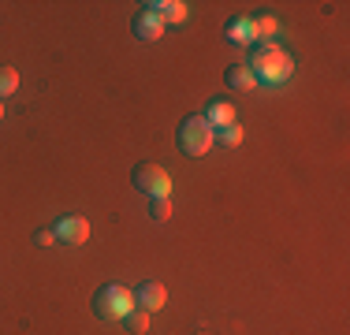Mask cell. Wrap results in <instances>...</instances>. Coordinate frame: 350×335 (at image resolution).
<instances>
[{
    "instance_id": "6da1fadb",
    "label": "cell",
    "mask_w": 350,
    "mask_h": 335,
    "mask_svg": "<svg viewBox=\"0 0 350 335\" xmlns=\"http://www.w3.org/2000/svg\"><path fill=\"white\" fill-rule=\"evenodd\" d=\"M246 71L257 79V86H283L295 75V60L276 45V41H254L246 56Z\"/></svg>"
},
{
    "instance_id": "7a4b0ae2",
    "label": "cell",
    "mask_w": 350,
    "mask_h": 335,
    "mask_svg": "<svg viewBox=\"0 0 350 335\" xmlns=\"http://www.w3.org/2000/svg\"><path fill=\"white\" fill-rule=\"evenodd\" d=\"M131 309H135V295H131V287H123V283H105L94 295V313L108 324H120Z\"/></svg>"
},
{
    "instance_id": "3957f363",
    "label": "cell",
    "mask_w": 350,
    "mask_h": 335,
    "mask_svg": "<svg viewBox=\"0 0 350 335\" xmlns=\"http://www.w3.org/2000/svg\"><path fill=\"white\" fill-rule=\"evenodd\" d=\"M175 146H179L183 157H205L213 146V127L202 120V116H187L175 131Z\"/></svg>"
},
{
    "instance_id": "277c9868",
    "label": "cell",
    "mask_w": 350,
    "mask_h": 335,
    "mask_svg": "<svg viewBox=\"0 0 350 335\" xmlns=\"http://www.w3.org/2000/svg\"><path fill=\"white\" fill-rule=\"evenodd\" d=\"M131 187H135L138 194H146V198H168L172 175L164 172L161 164L142 161V164H135V172H131Z\"/></svg>"
},
{
    "instance_id": "5b68a950",
    "label": "cell",
    "mask_w": 350,
    "mask_h": 335,
    "mask_svg": "<svg viewBox=\"0 0 350 335\" xmlns=\"http://www.w3.org/2000/svg\"><path fill=\"white\" fill-rule=\"evenodd\" d=\"M53 234H56L60 246H82V242L90 239V224L82 220V216H60L56 228H53Z\"/></svg>"
},
{
    "instance_id": "8992f818",
    "label": "cell",
    "mask_w": 350,
    "mask_h": 335,
    "mask_svg": "<svg viewBox=\"0 0 350 335\" xmlns=\"http://www.w3.org/2000/svg\"><path fill=\"white\" fill-rule=\"evenodd\" d=\"M131 295H135V309H142V313H157V309H164V302H168L164 283H153V280L138 283Z\"/></svg>"
},
{
    "instance_id": "52a82bcc",
    "label": "cell",
    "mask_w": 350,
    "mask_h": 335,
    "mask_svg": "<svg viewBox=\"0 0 350 335\" xmlns=\"http://www.w3.org/2000/svg\"><path fill=\"white\" fill-rule=\"evenodd\" d=\"M131 34H135L138 41H157V38L164 34V23L157 19L153 12H146V8H142L135 19H131Z\"/></svg>"
},
{
    "instance_id": "ba28073f",
    "label": "cell",
    "mask_w": 350,
    "mask_h": 335,
    "mask_svg": "<svg viewBox=\"0 0 350 335\" xmlns=\"http://www.w3.org/2000/svg\"><path fill=\"white\" fill-rule=\"evenodd\" d=\"M146 12H153L161 23H183L187 19V4L183 0H146Z\"/></svg>"
},
{
    "instance_id": "9c48e42d",
    "label": "cell",
    "mask_w": 350,
    "mask_h": 335,
    "mask_svg": "<svg viewBox=\"0 0 350 335\" xmlns=\"http://www.w3.org/2000/svg\"><path fill=\"white\" fill-rule=\"evenodd\" d=\"M224 41H231V45H254L250 15H235V19H228V27H224Z\"/></svg>"
},
{
    "instance_id": "30bf717a",
    "label": "cell",
    "mask_w": 350,
    "mask_h": 335,
    "mask_svg": "<svg viewBox=\"0 0 350 335\" xmlns=\"http://www.w3.org/2000/svg\"><path fill=\"white\" fill-rule=\"evenodd\" d=\"M224 82H228V90H239V94L257 90V79L246 71V64H231L228 71H224Z\"/></svg>"
},
{
    "instance_id": "8fae6325",
    "label": "cell",
    "mask_w": 350,
    "mask_h": 335,
    "mask_svg": "<svg viewBox=\"0 0 350 335\" xmlns=\"http://www.w3.org/2000/svg\"><path fill=\"white\" fill-rule=\"evenodd\" d=\"M202 120L209 123V127H228V123H235V108L228 105V100H209V108L202 112Z\"/></svg>"
},
{
    "instance_id": "7c38bea8",
    "label": "cell",
    "mask_w": 350,
    "mask_h": 335,
    "mask_svg": "<svg viewBox=\"0 0 350 335\" xmlns=\"http://www.w3.org/2000/svg\"><path fill=\"white\" fill-rule=\"evenodd\" d=\"M250 27H254V41H272L280 30V23L272 15H250Z\"/></svg>"
},
{
    "instance_id": "4fadbf2b",
    "label": "cell",
    "mask_w": 350,
    "mask_h": 335,
    "mask_svg": "<svg viewBox=\"0 0 350 335\" xmlns=\"http://www.w3.org/2000/svg\"><path fill=\"white\" fill-rule=\"evenodd\" d=\"M213 142H220V146H228V149L243 146V127H239V120L228 123V127H216L213 131Z\"/></svg>"
},
{
    "instance_id": "5bb4252c",
    "label": "cell",
    "mask_w": 350,
    "mask_h": 335,
    "mask_svg": "<svg viewBox=\"0 0 350 335\" xmlns=\"http://www.w3.org/2000/svg\"><path fill=\"white\" fill-rule=\"evenodd\" d=\"M15 90H19V71H15V67H8V64H0V100L12 97Z\"/></svg>"
},
{
    "instance_id": "9a60e30c",
    "label": "cell",
    "mask_w": 350,
    "mask_h": 335,
    "mask_svg": "<svg viewBox=\"0 0 350 335\" xmlns=\"http://www.w3.org/2000/svg\"><path fill=\"white\" fill-rule=\"evenodd\" d=\"M120 324H123V328H127L131 335H142V332L149 328V313H142V309H131V313L123 317Z\"/></svg>"
},
{
    "instance_id": "2e32d148",
    "label": "cell",
    "mask_w": 350,
    "mask_h": 335,
    "mask_svg": "<svg viewBox=\"0 0 350 335\" xmlns=\"http://www.w3.org/2000/svg\"><path fill=\"white\" fill-rule=\"evenodd\" d=\"M149 216H153L157 224H164L172 216V201L168 198H149Z\"/></svg>"
},
{
    "instance_id": "e0dca14e",
    "label": "cell",
    "mask_w": 350,
    "mask_h": 335,
    "mask_svg": "<svg viewBox=\"0 0 350 335\" xmlns=\"http://www.w3.org/2000/svg\"><path fill=\"white\" fill-rule=\"evenodd\" d=\"M53 242H56V234H53V231H38V234H34V246H41V250H49Z\"/></svg>"
},
{
    "instance_id": "ac0fdd59",
    "label": "cell",
    "mask_w": 350,
    "mask_h": 335,
    "mask_svg": "<svg viewBox=\"0 0 350 335\" xmlns=\"http://www.w3.org/2000/svg\"><path fill=\"white\" fill-rule=\"evenodd\" d=\"M0 120H4V100H0Z\"/></svg>"
}]
</instances>
